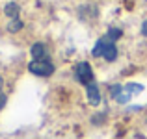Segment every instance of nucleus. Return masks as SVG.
I'll use <instances>...</instances> for the list:
<instances>
[{
    "label": "nucleus",
    "mask_w": 147,
    "mask_h": 139,
    "mask_svg": "<svg viewBox=\"0 0 147 139\" xmlns=\"http://www.w3.org/2000/svg\"><path fill=\"white\" fill-rule=\"evenodd\" d=\"M129 98H130V93H129V91H125V87H123V91L119 93V96H117L115 100H117L119 104H127V102H129Z\"/></svg>",
    "instance_id": "obj_10"
},
{
    "label": "nucleus",
    "mask_w": 147,
    "mask_h": 139,
    "mask_svg": "<svg viewBox=\"0 0 147 139\" xmlns=\"http://www.w3.org/2000/svg\"><path fill=\"white\" fill-rule=\"evenodd\" d=\"M6 104V96H4V93H2V78H0V108Z\"/></svg>",
    "instance_id": "obj_12"
},
{
    "label": "nucleus",
    "mask_w": 147,
    "mask_h": 139,
    "mask_svg": "<svg viewBox=\"0 0 147 139\" xmlns=\"http://www.w3.org/2000/svg\"><path fill=\"white\" fill-rule=\"evenodd\" d=\"M93 56L95 57H104L106 61H114L117 57V48H115L114 41H110L108 37H102V39L97 41L93 48Z\"/></svg>",
    "instance_id": "obj_1"
},
{
    "label": "nucleus",
    "mask_w": 147,
    "mask_h": 139,
    "mask_svg": "<svg viewBox=\"0 0 147 139\" xmlns=\"http://www.w3.org/2000/svg\"><path fill=\"white\" fill-rule=\"evenodd\" d=\"M30 54H32L34 59H45V56H47V48H45L43 43H36L30 48Z\"/></svg>",
    "instance_id": "obj_5"
},
{
    "label": "nucleus",
    "mask_w": 147,
    "mask_h": 139,
    "mask_svg": "<svg viewBox=\"0 0 147 139\" xmlns=\"http://www.w3.org/2000/svg\"><path fill=\"white\" fill-rule=\"evenodd\" d=\"M125 91H129L130 95H132V93H140V91H144V87H142L140 84H127V86H125Z\"/></svg>",
    "instance_id": "obj_8"
},
{
    "label": "nucleus",
    "mask_w": 147,
    "mask_h": 139,
    "mask_svg": "<svg viewBox=\"0 0 147 139\" xmlns=\"http://www.w3.org/2000/svg\"><path fill=\"white\" fill-rule=\"evenodd\" d=\"M88 102L91 106H99L100 104V93H99V87L95 84H90L88 86Z\"/></svg>",
    "instance_id": "obj_4"
},
{
    "label": "nucleus",
    "mask_w": 147,
    "mask_h": 139,
    "mask_svg": "<svg viewBox=\"0 0 147 139\" xmlns=\"http://www.w3.org/2000/svg\"><path fill=\"white\" fill-rule=\"evenodd\" d=\"M142 33L147 37V21H144V24H142Z\"/></svg>",
    "instance_id": "obj_13"
},
{
    "label": "nucleus",
    "mask_w": 147,
    "mask_h": 139,
    "mask_svg": "<svg viewBox=\"0 0 147 139\" xmlns=\"http://www.w3.org/2000/svg\"><path fill=\"white\" fill-rule=\"evenodd\" d=\"M4 13H6L7 17H11V19H17V17H19V6H17L15 2L6 4V7H4Z\"/></svg>",
    "instance_id": "obj_6"
},
{
    "label": "nucleus",
    "mask_w": 147,
    "mask_h": 139,
    "mask_svg": "<svg viewBox=\"0 0 147 139\" xmlns=\"http://www.w3.org/2000/svg\"><path fill=\"white\" fill-rule=\"evenodd\" d=\"M121 91H123V87L119 86V84H115V86H112V87H110V95L114 96V98H117V96H119V93H121Z\"/></svg>",
    "instance_id": "obj_11"
},
{
    "label": "nucleus",
    "mask_w": 147,
    "mask_h": 139,
    "mask_svg": "<svg viewBox=\"0 0 147 139\" xmlns=\"http://www.w3.org/2000/svg\"><path fill=\"white\" fill-rule=\"evenodd\" d=\"M21 28H22V22L19 21V19H11V22L7 24V30H9L11 33H13V32H19Z\"/></svg>",
    "instance_id": "obj_7"
},
{
    "label": "nucleus",
    "mask_w": 147,
    "mask_h": 139,
    "mask_svg": "<svg viewBox=\"0 0 147 139\" xmlns=\"http://www.w3.org/2000/svg\"><path fill=\"white\" fill-rule=\"evenodd\" d=\"M108 39L110 41H115V39H119V37H121V30H117V28H110L108 30Z\"/></svg>",
    "instance_id": "obj_9"
},
{
    "label": "nucleus",
    "mask_w": 147,
    "mask_h": 139,
    "mask_svg": "<svg viewBox=\"0 0 147 139\" xmlns=\"http://www.w3.org/2000/svg\"><path fill=\"white\" fill-rule=\"evenodd\" d=\"M75 76L76 80H78L80 84H84V86H90V84H93V72H91V67L88 61H80V63H76L75 67Z\"/></svg>",
    "instance_id": "obj_3"
},
{
    "label": "nucleus",
    "mask_w": 147,
    "mask_h": 139,
    "mask_svg": "<svg viewBox=\"0 0 147 139\" xmlns=\"http://www.w3.org/2000/svg\"><path fill=\"white\" fill-rule=\"evenodd\" d=\"M28 71L36 76H50L54 72V65L49 59H32L28 63Z\"/></svg>",
    "instance_id": "obj_2"
}]
</instances>
